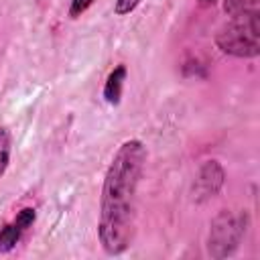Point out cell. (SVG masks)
<instances>
[{"label":"cell","mask_w":260,"mask_h":260,"mask_svg":"<svg viewBox=\"0 0 260 260\" xmlns=\"http://www.w3.org/2000/svg\"><path fill=\"white\" fill-rule=\"evenodd\" d=\"M260 0H223V10L228 16H238L244 12H256Z\"/></svg>","instance_id":"obj_7"},{"label":"cell","mask_w":260,"mask_h":260,"mask_svg":"<svg viewBox=\"0 0 260 260\" xmlns=\"http://www.w3.org/2000/svg\"><path fill=\"white\" fill-rule=\"evenodd\" d=\"M215 45L225 53L242 59L258 57L260 53V14L244 12L232 16L228 24H223L215 37Z\"/></svg>","instance_id":"obj_2"},{"label":"cell","mask_w":260,"mask_h":260,"mask_svg":"<svg viewBox=\"0 0 260 260\" xmlns=\"http://www.w3.org/2000/svg\"><path fill=\"white\" fill-rule=\"evenodd\" d=\"M10 144H12V140H10L8 128L0 126V179L6 173L8 162H10Z\"/></svg>","instance_id":"obj_8"},{"label":"cell","mask_w":260,"mask_h":260,"mask_svg":"<svg viewBox=\"0 0 260 260\" xmlns=\"http://www.w3.org/2000/svg\"><path fill=\"white\" fill-rule=\"evenodd\" d=\"M223 181H225V171H223V167H221L217 160H213V158H211V160H205V162L199 167V171H197V175H195V181H193V189H191L193 199H195L197 203L209 201L211 197H215V195L221 191Z\"/></svg>","instance_id":"obj_4"},{"label":"cell","mask_w":260,"mask_h":260,"mask_svg":"<svg viewBox=\"0 0 260 260\" xmlns=\"http://www.w3.org/2000/svg\"><path fill=\"white\" fill-rule=\"evenodd\" d=\"M124 81H126V67L124 65L114 67L110 71V75L106 77V83H104V100L108 104H112V106H118L120 104Z\"/></svg>","instance_id":"obj_6"},{"label":"cell","mask_w":260,"mask_h":260,"mask_svg":"<svg viewBox=\"0 0 260 260\" xmlns=\"http://www.w3.org/2000/svg\"><path fill=\"white\" fill-rule=\"evenodd\" d=\"M248 217L246 213H234V211H219L209 225L207 236V252L211 258H228L238 248L246 234Z\"/></svg>","instance_id":"obj_3"},{"label":"cell","mask_w":260,"mask_h":260,"mask_svg":"<svg viewBox=\"0 0 260 260\" xmlns=\"http://www.w3.org/2000/svg\"><path fill=\"white\" fill-rule=\"evenodd\" d=\"M199 2H201L203 6H211V4H215L217 0H199Z\"/></svg>","instance_id":"obj_11"},{"label":"cell","mask_w":260,"mask_h":260,"mask_svg":"<svg viewBox=\"0 0 260 260\" xmlns=\"http://www.w3.org/2000/svg\"><path fill=\"white\" fill-rule=\"evenodd\" d=\"M35 219H37V211L32 207H24V209H20L16 213V217L10 223L0 228V254L10 252L18 244L22 234L35 223Z\"/></svg>","instance_id":"obj_5"},{"label":"cell","mask_w":260,"mask_h":260,"mask_svg":"<svg viewBox=\"0 0 260 260\" xmlns=\"http://www.w3.org/2000/svg\"><path fill=\"white\" fill-rule=\"evenodd\" d=\"M140 2H142V0H116V2H114V12H116L118 16H126V14H130Z\"/></svg>","instance_id":"obj_9"},{"label":"cell","mask_w":260,"mask_h":260,"mask_svg":"<svg viewBox=\"0 0 260 260\" xmlns=\"http://www.w3.org/2000/svg\"><path fill=\"white\" fill-rule=\"evenodd\" d=\"M146 165V146L130 138L118 146L104 177L98 236L106 254L126 252L134 240L138 185Z\"/></svg>","instance_id":"obj_1"},{"label":"cell","mask_w":260,"mask_h":260,"mask_svg":"<svg viewBox=\"0 0 260 260\" xmlns=\"http://www.w3.org/2000/svg\"><path fill=\"white\" fill-rule=\"evenodd\" d=\"M95 0H71V6H69V16L71 18H79Z\"/></svg>","instance_id":"obj_10"}]
</instances>
